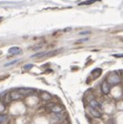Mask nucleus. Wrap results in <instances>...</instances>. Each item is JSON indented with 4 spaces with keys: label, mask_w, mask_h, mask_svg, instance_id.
Wrapping results in <instances>:
<instances>
[{
    "label": "nucleus",
    "mask_w": 123,
    "mask_h": 124,
    "mask_svg": "<svg viewBox=\"0 0 123 124\" xmlns=\"http://www.w3.org/2000/svg\"><path fill=\"white\" fill-rule=\"evenodd\" d=\"M101 75V70L100 69H97V70H95L93 73H92V76L94 77V78H97V77H99Z\"/></svg>",
    "instance_id": "10"
},
{
    "label": "nucleus",
    "mask_w": 123,
    "mask_h": 124,
    "mask_svg": "<svg viewBox=\"0 0 123 124\" xmlns=\"http://www.w3.org/2000/svg\"><path fill=\"white\" fill-rule=\"evenodd\" d=\"M32 67H33V64H29V65H25V66H24L23 70H27L32 69Z\"/></svg>",
    "instance_id": "14"
},
{
    "label": "nucleus",
    "mask_w": 123,
    "mask_h": 124,
    "mask_svg": "<svg viewBox=\"0 0 123 124\" xmlns=\"http://www.w3.org/2000/svg\"><path fill=\"white\" fill-rule=\"evenodd\" d=\"M41 98L43 99L44 101H50L52 99V96L48 94V93H46V92H42L41 93Z\"/></svg>",
    "instance_id": "8"
},
{
    "label": "nucleus",
    "mask_w": 123,
    "mask_h": 124,
    "mask_svg": "<svg viewBox=\"0 0 123 124\" xmlns=\"http://www.w3.org/2000/svg\"><path fill=\"white\" fill-rule=\"evenodd\" d=\"M8 120V116L7 115H0V124L4 123Z\"/></svg>",
    "instance_id": "11"
},
{
    "label": "nucleus",
    "mask_w": 123,
    "mask_h": 124,
    "mask_svg": "<svg viewBox=\"0 0 123 124\" xmlns=\"http://www.w3.org/2000/svg\"><path fill=\"white\" fill-rule=\"evenodd\" d=\"M17 91L19 92L22 96L25 97V96H29V95L32 94V93L34 92V89H31V88H19V89H17Z\"/></svg>",
    "instance_id": "6"
},
{
    "label": "nucleus",
    "mask_w": 123,
    "mask_h": 124,
    "mask_svg": "<svg viewBox=\"0 0 123 124\" xmlns=\"http://www.w3.org/2000/svg\"><path fill=\"white\" fill-rule=\"evenodd\" d=\"M10 97L12 100H19V99L21 98H23V96L20 94L18 91H13V92H11V94H10Z\"/></svg>",
    "instance_id": "5"
},
{
    "label": "nucleus",
    "mask_w": 123,
    "mask_h": 124,
    "mask_svg": "<svg viewBox=\"0 0 123 124\" xmlns=\"http://www.w3.org/2000/svg\"><path fill=\"white\" fill-rule=\"evenodd\" d=\"M90 106L96 108V109H99V108H100V104L98 103L95 99H91V100H90Z\"/></svg>",
    "instance_id": "7"
},
{
    "label": "nucleus",
    "mask_w": 123,
    "mask_h": 124,
    "mask_svg": "<svg viewBox=\"0 0 123 124\" xmlns=\"http://www.w3.org/2000/svg\"><path fill=\"white\" fill-rule=\"evenodd\" d=\"M87 34H90V32H81L80 35H87Z\"/></svg>",
    "instance_id": "15"
},
{
    "label": "nucleus",
    "mask_w": 123,
    "mask_h": 124,
    "mask_svg": "<svg viewBox=\"0 0 123 124\" xmlns=\"http://www.w3.org/2000/svg\"><path fill=\"white\" fill-rule=\"evenodd\" d=\"M106 81L108 82L109 85L119 84V83L121 82V76L117 72H113V73L108 74V76H107V78H106Z\"/></svg>",
    "instance_id": "1"
},
{
    "label": "nucleus",
    "mask_w": 123,
    "mask_h": 124,
    "mask_svg": "<svg viewBox=\"0 0 123 124\" xmlns=\"http://www.w3.org/2000/svg\"><path fill=\"white\" fill-rule=\"evenodd\" d=\"M5 110V104L3 102H0V113H3Z\"/></svg>",
    "instance_id": "12"
},
{
    "label": "nucleus",
    "mask_w": 123,
    "mask_h": 124,
    "mask_svg": "<svg viewBox=\"0 0 123 124\" xmlns=\"http://www.w3.org/2000/svg\"><path fill=\"white\" fill-rule=\"evenodd\" d=\"M48 107H50V109L51 111L53 114H60L61 111H62L63 108L60 106V105H58V104H54V103H51V104H48Z\"/></svg>",
    "instance_id": "2"
},
{
    "label": "nucleus",
    "mask_w": 123,
    "mask_h": 124,
    "mask_svg": "<svg viewBox=\"0 0 123 124\" xmlns=\"http://www.w3.org/2000/svg\"><path fill=\"white\" fill-rule=\"evenodd\" d=\"M101 91H102V93L104 95H107V94H109V92H110V85L108 84V82L106 81H103L102 82V84H101Z\"/></svg>",
    "instance_id": "3"
},
{
    "label": "nucleus",
    "mask_w": 123,
    "mask_h": 124,
    "mask_svg": "<svg viewBox=\"0 0 123 124\" xmlns=\"http://www.w3.org/2000/svg\"><path fill=\"white\" fill-rule=\"evenodd\" d=\"M20 53V48L17 47V46H14V47H11L8 49V54L11 55H15V54H19Z\"/></svg>",
    "instance_id": "9"
},
{
    "label": "nucleus",
    "mask_w": 123,
    "mask_h": 124,
    "mask_svg": "<svg viewBox=\"0 0 123 124\" xmlns=\"http://www.w3.org/2000/svg\"><path fill=\"white\" fill-rule=\"evenodd\" d=\"M87 109H88L90 114H91L93 117H95V118H100V117H101V113H100V111L98 110V109H96V108H94V107H92V106H88Z\"/></svg>",
    "instance_id": "4"
},
{
    "label": "nucleus",
    "mask_w": 123,
    "mask_h": 124,
    "mask_svg": "<svg viewBox=\"0 0 123 124\" xmlns=\"http://www.w3.org/2000/svg\"><path fill=\"white\" fill-rule=\"evenodd\" d=\"M17 62H19V60H14V61H12V62H10V63H7L4 66H11V65H13V64H15V63H17Z\"/></svg>",
    "instance_id": "13"
}]
</instances>
